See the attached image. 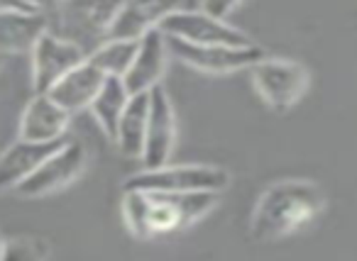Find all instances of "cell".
I'll return each mask as SVG.
<instances>
[{
    "label": "cell",
    "mask_w": 357,
    "mask_h": 261,
    "mask_svg": "<svg viewBox=\"0 0 357 261\" xmlns=\"http://www.w3.org/2000/svg\"><path fill=\"white\" fill-rule=\"evenodd\" d=\"M220 193H167V191H125L123 220L137 239L184 230L218 205Z\"/></svg>",
    "instance_id": "6da1fadb"
},
{
    "label": "cell",
    "mask_w": 357,
    "mask_h": 261,
    "mask_svg": "<svg viewBox=\"0 0 357 261\" xmlns=\"http://www.w3.org/2000/svg\"><path fill=\"white\" fill-rule=\"evenodd\" d=\"M321 188L311 181H279L259 196L250 220L255 242H277L306 227L323 210Z\"/></svg>",
    "instance_id": "7a4b0ae2"
},
{
    "label": "cell",
    "mask_w": 357,
    "mask_h": 261,
    "mask_svg": "<svg viewBox=\"0 0 357 261\" xmlns=\"http://www.w3.org/2000/svg\"><path fill=\"white\" fill-rule=\"evenodd\" d=\"M118 3L120 0H64L59 8L47 13V30L79 45L89 54L105 40Z\"/></svg>",
    "instance_id": "3957f363"
},
{
    "label": "cell",
    "mask_w": 357,
    "mask_h": 261,
    "mask_svg": "<svg viewBox=\"0 0 357 261\" xmlns=\"http://www.w3.org/2000/svg\"><path fill=\"white\" fill-rule=\"evenodd\" d=\"M228 171L211 164H178L172 161L157 168H144L125 181V191H167V193H220L225 191Z\"/></svg>",
    "instance_id": "277c9868"
},
{
    "label": "cell",
    "mask_w": 357,
    "mask_h": 261,
    "mask_svg": "<svg viewBox=\"0 0 357 261\" xmlns=\"http://www.w3.org/2000/svg\"><path fill=\"white\" fill-rule=\"evenodd\" d=\"M250 71H252L255 90L262 95L264 103L274 113L291 110L303 98L308 84H311L306 66L291 59H279V56L264 54L257 64L250 66Z\"/></svg>",
    "instance_id": "5b68a950"
},
{
    "label": "cell",
    "mask_w": 357,
    "mask_h": 261,
    "mask_svg": "<svg viewBox=\"0 0 357 261\" xmlns=\"http://www.w3.org/2000/svg\"><path fill=\"white\" fill-rule=\"evenodd\" d=\"M167 49L174 59L184 61L186 66L201 71V74H233V71L250 69L264 56L262 47L257 45H194V42L176 40V37H167Z\"/></svg>",
    "instance_id": "8992f818"
},
{
    "label": "cell",
    "mask_w": 357,
    "mask_h": 261,
    "mask_svg": "<svg viewBox=\"0 0 357 261\" xmlns=\"http://www.w3.org/2000/svg\"><path fill=\"white\" fill-rule=\"evenodd\" d=\"M89 154L79 142H61L20 186L15 188L22 198H45L76 181L86 171Z\"/></svg>",
    "instance_id": "52a82bcc"
},
{
    "label": "cell",
    "mask_w": 357,
    "mask_h": 261,
    "mask_svg": "<svg viewBox=\"0 0 357 261\" xmlns=\"http://www.w3.org/2000/svg\"><path fill=\"white\" fill-rule=\"evenodd\" d=\"M159 30L167 37H176V40L194 42V45H225V47H248L255 45L243 30L233 27L225 22L223 17H215L206 10H194V8H184L176 10L162 22Z\"/></svg>",
    "instance_id": "ba28073f"
},
{
    "label": "cell",
    "mask_w": 357,
    "mask_h": 261,
    "mask_svg": "<svg viewBox=\"0 0 357 261\" xmlns=\"http://www.w3.org/2000/svg\"><path fill=\"white\" fill-rule=\"evenodd\" d=\"M32 88L35 93H47L64 74L86 59V52L79 45L45 30L32 45Z\"/></svg>",
    "instance_id": "9c48e42d"
},
{
    "label": "cell",
    "mask_w": 357,
    "mask_h": 261,
    "mask_svg": "<svg viewBox=\"0 0 357 261\" xmlns=\"http://www.w3.org/2000/svg\"><path fill=\"white\" fill-rule=\"evenodd\" d=\"M189 3L191 0H120L105 37L139 40L147 32L159 30L172 13L189 8Z\"/></svg>",
    "instance_id": "30bf717a"
},
{
    "label": "cell",
    "mask_w": 357,
    "mask_h": 261,
    "mask_svg": "<svg viewBox=\"0 0 357 261\" xmlns=\"http://www.w3.org/2000/svg\"><path fill=\"white\" fill-rule=\"evenodd\" d=\"M174 144H176V115L162 86L149 90V115L147 129H144L142 164L144 168H157L172 161Z\"/></svg>",
    "instance_id": "8fae6325"
},
{
    "label": "cell",
    "mask_w": 357,
    "mask_h": 261,
    "mask_svg": "<svg viewBox=\"0 0 357 261\" xmlns=\"http://www.w3.org/2000/svg\"><path fill=\"white\" fill-rule=\"evenodd\" d=\"M71 115L52 100L50 93H35L25 105L17 125V137L27 142H61Z\"/></svg>",
    "instance_id": "7c38bea8"
},
{
    "label": "cell",
    "mask_w": 357,
    "mask_h": 261,
    "mask_svg": "<svg viewBox=\"0 0 357 261\" xmlns=\"http://www.w3.org/2000/svg\"><path fill=\"white\" fill-rule=\"evenodd\" d=\"M167 37L162 30H152L137 40V52L130 64L128 74L123 76L130 93H147L154 86H159L164 71H167Z\"/></svg>",
    "instance_id": "4fadbf2b"
},
{
    "label": "cell",
    "mask_w": 357,
    "mask_h": 261,
    "mask_svg": "<svg viewBox=\"0 0 357 261\" xmlns=\"http://www.w3.org/2000/svg\"><path fill=\"white\" fill-rule=\"evenodd\" d=\"M103 81H105V74L98 66L91 64L89 56H86L79 66H74L69 74L61 76L47 93H50L52 100L59 103L69 115H76V113H81V110H89V105L93 103L96 93L100 90Z\"/></svg>",
    "instance_id": "5bb4252c"
},
{
    "label": "cell",
    "mask_w": 357,
    "mask_h": 261,
    "mask_svg": "<svg viewBox=\"0 0 357 261\" xmlns=\"http://www.w3.org/2000/svg\"><path fill=\"white\" fill-rule=\"evenodd\" d=\"M61 142H27L17 137L0 154V193L15 191Z\"/></svg>",
    "instance_id": "9a60e30c"
},
{
    "label": "cell",
    "mask_w": 357,
    "mask_h": 261,
    "mask_svg": "<svg viewBox=\"0 0 357 261\" xmlns=\"http://www.w3.org/2000/svg\"><path fill=\"white\" fill-rule=\"evenodd\" d=\"M50 27L47 13L40 10H0V54L30 52Z\"/></svg>",
    "instance_id": "2e32d148"
},
{
    "label": "cell",
    "mask_w": 357,
    "mask_h": 261,
    "mask_svg": "<svg viewBox=\"0 0 357 261\" xmlns=\"http://www.w3.org/2000/svg\"><path fill=\"white\" fill-rule=\"evenodd\" d=\"M149 115V90L147 93H132L125 105V113L120 115L118 129H115L113 142L118 144L120 154L139 159L144 147V129H147Z\"/></svg>",
    "instance_id": "e0dca14e"
},
{
    "label": "cell",
    "mask_w": 357,
    "mask_h": 261,
    "mask_svg": "<svg viewBox=\"0 0 357 261\" xmlns=\"http://www.w3.org/2000/svg\"><path fill=\"white\" fill-rule=\"evenodd\" d=\"M130 90L125 86V81L120 76H105L103 86L100 90L96 93L93 103L89 105L91 115L96 118L98 127L105 132V137L113 139L115 137V129H118L120 122V115L125 113V105L130 100Z\"/></svg>",
    "instance_id": "ac0fdd59"
},
{
    "label": "cell",
    "mask_w": 357,
    "mask_h": 261,
    "mask_svg": "<svg viewBox=\"0 0 357 261\" xmlns=\"http://www.w3.org/2000/svg\"><path fill=\"white\" fill-rule=\"evenodd\" d=\"M137 52V40H113L105 37L98 47L89 52V61L93 66H98L105 76H120L123 79L128 74L130 64L135 59Z\"/></svg>",
    "instance_id": "d6986e66"
},
{
    "label": "cell",
    "mask_w": 357,
    "mask_h": 261,
    "mask_svg": "<svg viewBox=\"0 0 357 261\" xmlns=\"http://www.w3.org/2000/svg\"><path fill=\"white\" fill-rule=\"evenodd\" d=\"M50 256V244L37 237H13L3 244V261H42Z\"/></svg>",
    "instance_id": "ffe728a7"
},
{
    "label": "cell",
    "mask_w": 357,
    "mask_h": 261,
    "mask_svg": "<svg viewBox=\"0 0 357 261\" xmlns=\"http://www.w3.org/2000/svg\"><path fill=\"white\" fill-rule=\"evenodd\" d=\"M238 3L240 0H201V10H206V13H211V15L223 17L225 20V17L238 8Z\"/></svg>",
    "instance_id": "44dd1931"
},
{
    "label": "cell",
    "mask_w": 357,
    "mask_h": 261,
    "mask_svg": "<svg viewBox=\"0 0 357 261\" xmlns=\"http://www.w3.org/2000/svg\"><path fill=\"white\" fill-rule=\"evenodd\" d=\"M27 3L40 13H52L54 8H59L64 0H27Z\"/></svg>",
    "instance_id": "7402d4cb"
},
{
    "label": "cell",
    "mask_w": 357,
    "mask_h": 261,
    "mask_svg": "<svg viewBox=\"0 0 357 261\" xmlns=\"http://www.w3.org/2000/svg\"><path fill=\"white\" fill-rule=\"evenodd\" d=\"M0 10H35L27 0H0Z\"/></svg>",
    "instance_id": "603a6c76"
},
{
    "label": "cell",
    "mask_w": 357,
    "mask_h": 261,
    "mask_svg": "<svg viewBox=\"0 0 357 261\" xmlns=\"http://www.w3.org/2000/svg\"><path fill=\"white\" fill-rule=\"evenodd\" d=\"M6 64H8V54H0V71L6 69Z\"/></svg>",
    "instance_id": "cb8c5ba5"
},
{
    "label": "cell",
    "mask_w": 357,
    "mask_h": 261,
    "mask_svg": "<svg viewBox=\"0 0 357 261\" xmlns=\"http://www.w3.org/2000/svg\"><path fill=\"white\" fill-rule=\"evenodd\" d=\"M3 244H6V239H3V235H0V256H3Z\"/></svg>",
    "instance_id": "d4e9b609"
}]
</instances>
